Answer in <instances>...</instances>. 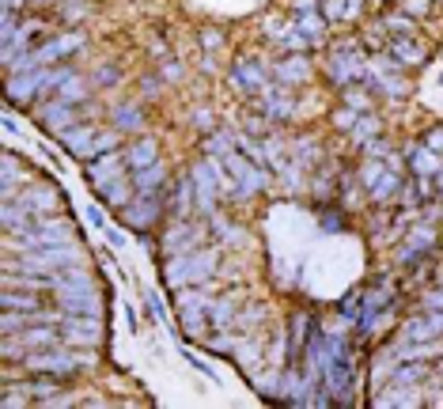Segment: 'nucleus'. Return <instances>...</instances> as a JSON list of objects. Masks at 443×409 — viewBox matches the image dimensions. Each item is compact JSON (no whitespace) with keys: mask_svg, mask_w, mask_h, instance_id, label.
Listing matches in <instances>:
<instances>
[{"mask_svg":"<svg viewBox=\"0 0 443 409\" xmlns=\"http://www.w3.org/2000/svg\"><path fill=\"white\" fill-rule=\"evenodd\" d=\"M152 152H156L152 144H136V152H133L136 159H133V163H141V167H144V163H152Z\"/></svg>","mask_w":443,"mask_h":409,"instance_id":"1","label":"nucleus"},{"mask_svg":"<svg viewBox=\"0 0 443 409\" xmlns=\"http://www.w3.org/2000/svg\"><path fill=\"white\" fill-rule=\"evenodd\" d=\"M406 12H424V0H406Z\"/></svg>","mask_w":443,"mask_h":409,"instance_id":"2","label":"nucleus"}]
</instances>
